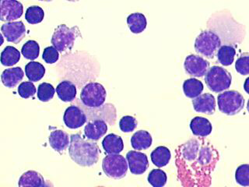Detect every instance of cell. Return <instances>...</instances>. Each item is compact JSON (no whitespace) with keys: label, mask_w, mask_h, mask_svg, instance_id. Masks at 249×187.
I'll return each instance as SVG.
<instances>
[{"label":"cell","mask_w":249,"mask_h":187,"mask_svg":"<svg viewBox=\"0 0 249 187\" xmlns=\"http://www.w3.org/2000/svg\"><path fill=\"white\" fill-rule=\"evenodd\" d=\"M185 71L189 75L202 77L206 75L210 69V62L196 55H189L184 62Z\"/></svg>","instance_id":"cell-9"},{"label":"cell","mask_w":249,"mask_h":187,"mask_svg":"<svg viewBox=\"0 0 249 187\" xmlns=\"http://www.w3.org/2000/svg\"><path fill=\"white\" fill-rule=\"evenodd\" d=\"M102 147L107 154H119L124 149V143L120 136L111 133L104 138Z\"/></svg>","instance_id":"cell-18"},{"label":"cell","mask_w":249,"mask_h":187,"mask_svg":"<svg viewBox=\"0 0 249 187\" xmlns=\"http://www.w3.org/2000/svg\"><path fill=\"white\" fill-rule=\"evenodd\" d=\"M20 59V53L13 46H6L1 53V62L5 66H13Z\"/></svg>","instance_id":"cell-27"},{"label":"cell","mask_w":249,"mask_h":187,"mask_svg":"<svg viewBox=\"0 0 249 187\" xmlns=\"http://www.w3.org/2000/svg\"><path fill=\"white\" fill-rule=\"evenodd\" d=\"M23 13L21 2L16 0H2L0 2V19L2 21L14 22L19 19Z\"/></svg>","instance_id":"cell-10"},{"label":"cell","mask_w":249,"mask_h":187,"mask_svg":"<svg viewBox=\"0 0 249 187\" xmlns=\"http://www.w3.org/2000/svg\"><path fill=\"white\" fill-rule=\"evenodd\" d=\"M80 36L78 27H69L66 24H60L54 29L51 42L60 53L71 50L76 38Z\"/></svg>","instance_id":"cell-3"},{"label":"cell","mask_w":249,"mask_h":187,"mask_svg":"<svg viewBox=\"0 0 249 187\" xmlns=\"http://www.w3.org/2000/svg\"><path fill=\"white\" fill-rule=\"evenodd\" d=\"M21 53L24 58L29 60H35L40 54V46L37 41L29 40L23 45Z\"/></svg>","instance_id":"cell-29"},{"label":"cell","mask_w":249,"mask_h":187,"mask_svg":"<svg viewBox=\"0 0 249 187\" xmlns=\"http://www.w3.org/2000/svg\"><path fill=\"white\" fill-rule=\"evenodd\" d=\"M217 103L221 112L228 115H234L243 109L245 98L237 91H227L218 95Z\"/></svg>","instance_id":"cell-5"},{"label":"cell","mask_w":249,"mask_h":187,"mask_svg":"<svg viewBox=\"0 0 249 187\" xmlns=\"http://www.w3.org/2000/svg\"><path fill=\"white\" fill-rule=\"evenodd\" d=\"M41 187H53V183H51L50 181H45V183L43 184Z\"/></svg>","instance_id":"cell-39"},{"label":"cell","mask_w":249,"mask_h":187,"mask_svg":"<svg viewBox=\"0 0 249 187\" xmlns=\"http://www.w3.org/2000/svg\"><path fill=\"white\" fill-rule=\"evenodd\" d=\"M107 131V125L103 119H94L86 125L84 134L88 140H98Z\"/></svg>","instance_id":"cell-15"},{"label":"cell","mask_w":249,"mask_h":187,"mask_svg":"<svg viewBox=\"0 0 249 187\" xmlns=\"http://www.w3.org/2000/svg\"><path fill=\"white\" fill-rule=\"evenodd\" d=\"M193 108L197 112L213 115L216 110V100L211 94H202L193 100Z\"/></svg>","instance_id":"cell-14"},{"label":"cell","mask_w":249,"mask_h":187,"mask_svg":"<svg viewBox=\"0 0 249 187\" xmlns=\"http://www.w3.org/2000/svg\"><path fill=\"white\" fill-rule=\"evenodd\" d=\"M54 87L49 83H42L37 88V97L42 102H48L53 99L54 95Z\"/></svg>","instance_id":"cell-32"},{"label":"cell","mask_w":249,"mask_h":187,"mask_svg":"<svg viewBox=\"0 0 249 187\" xmlns=\"http://www.w3.org/2000/svg\"><path fill=\"white\" fill-rule=\"evenodd\" d=\"M56 93L61 101L70 102L73 101L76 96V86L69 80H63L57 86Z\"/></svg>","instance_id":"cell-22"},{"label":"cell","mask_w":249,"mask_h":187,"mask_svg":"<svg viewBox=\"0 0 249 187\" xmlns=\"http://www.w3.org/2000/svg\"><path fill=\"white\" fill-rule=\"evenodd\" d=\"M231 74L226 69L214 66L209 69L205 76V82L209 89L216 93L228 89L231 84Z\"/></svg>","instance_id":"cell-4"},{"label":"cell","mask_w":249,"mask_h":187,"mask_svg":"<svg viewBox=\"0 0 249 187\" xmlns=\"http://www.w3.org/2000/svg\"><path fill=\"white\" fill-rule=\"evenodd\" d=\"M45 180L41 174L35 171H27L19 178V187H41Z\"/></svg>","instance_id":"cell-20"},{"label":"cell","mask_w":249,"mask_h":187,"mask_svg":"<svg viewBox=\"0 0 249 187\" xmlns=\"http://www.w3.org/2000/svg\"><path fill=\"white\" fill-rule=\"evenodd\" d=\"M235 179L239 185L249 187V164H244L237 168L235 172Z\"/></svg>","instance_id":"cell-33"},{"label":"cell","mask_w":249,"mask_h":187,"mask_svg":"<svg viewBox=\"0 0 249 187\" xmlns=\"http://www.w3.org/2000/svg\"><path fill=\"white\" fill-rule=\"evenodd\" d=\"M102 169L105 175L111 179L124 177L128 171V162L120 154H108L102 162Z\"/></svg>","instance_id":"cell-8"},{"label":"cell","mask_w":249,"mask_h":187,"mask_svg":"<svg viewBox=\"0 0 249 187\" xmlns=\"http://www.w3.org/2000/svg\"><path fill=\"white\" fill-rule=\"evenodd\" d=\"M147 179L153 187H163L167 183V174L163 170L157 168L150 171Z\"/></svg>","instance_id":"cell-30"},{"label":"cell","mask_w":249,"mask_h":187,"mask_svg":"<svg viewBox=\"0 0 249 187\" xmlns=\"http://www.w3.org/2000/svg\"><path fill=\"white\" fill-rule=\"evenodd\" d=\"M247 109H248V112H249V101H248Z\"/></svg>","instance_id":"cell-40"},{"label":"cell","mask_w":249,"mask_h":187,"mask_svg":"<svg viewBox=\"0 0 249 187\" xmlns=\"http://www.w3.org/2000/svg\"><path fill=\"white\" fill-rule=\"evenodd\" d=\"M220 159L217 150L204 137H194L178 147L175 164L183 187H210Z\"/></svg>","instance_id":"cell-1"},{"label":"cell","mask_w":249,"mask_h":187,"mask_svg":"<svg viewBox=\"0 0 249 187\" xmlns=\"http://www.w3.org/2000/svg\"><path fill=\"white\" fill-rule=\"evenodd\" d=\"M63 120L68 128L78 129L85 124L88 117L83 109L76 105H71L65 111Z\"/></svg>","instance_id":"cell-13"},{"label":"cell","mask_w":249,"mask_h":187,"mask_svg":"<svg viewBox=\"0 0 249 187\" xmlns=\"http://www.w3.org/2000/svg\"><path fill=\"white\" fill-rule=\"evenodd\" d=\"M137 127V120L134 117L125 115L120 119L119 127L121 131L124 132H130L135 131Z\"/></svg>","instance_id":"cell-35"},{"label":"cell","mask_w":249,"mask_h":187,"mask_svg":"<svg viewBox=\"0 0 249 187\" xmlns=\"http://www.w3.org/2000/svg\"><path fill=\"white\" fill-rule=\"evenodd\" d=\"M2 35L10 42L18 44L26 35V27L22 21L9 22L1 27Z\"/></svg>","instance_id":"cell-11"},{"label":"cell","mask_w":249,"mask_h":187,"mask_svg":"<svg viewBox=\"0 0 249 187\" xmlns=\"http://www.w3.org/2000/svg\"><path fill=\"white\" fill-rule=\"evenodd\" d=\"M235 69L241 75L249 74V54L245 53L237 58L235 62Z\"/></svg>","instance_id":"cell-36"},{"label":"cell","mask_w":249,"mask_h":187,"mask_svg":"<svg viewBox=\"0 0 249 187\" xmlns=\"http://www.w3.org/2000/svg\"><path fill=\"white\" fill-rule=\"evenodd\" d=\"M190 129L193 135L199 137H206L212 132V124L206 118L196 116L191 121Z\"/></svg>","instance_id":"cell-16"},{"label":"cell","mask_w":249,"mask_h":187,"mask_svg":"<svg viewBox=\"0 0 249 187\" xmlns=\"http://www.w3.org/2000/svg\"><path fill=\"white\" fill-rule=\"evenodd\" d=\"M127 162L131 173L142 175L149 167L147 156L142 152L130 150L126 154Z\"/></svg>","instance_id":"cell-12"},{"label":"cell","mask_w":249,"mask_h":187,"mask_svg":"<svg viewBox=\"0 0 249 187\" xmlns=\"http://www.w3.org/2000/svg\"><path fill=\"white\" fill-rule=\"evenodd\" d=\"M221 45L220 38L212 31H202L195 41V49L197 53L213 58L216 51L220 49Z\"/></svg>","instance_id":"cell-6"},{"label":"cell","mask_w":249,"mask_h":187,"mask_svg":"<svg viewBox=\"0 0 249 187\" xmlns=\"http://www.w3.org/2000/svg\"><path fill=\"white\" fill-rule=\"evenodd\" d=\"M127 23L130 31L134 34L141 33L147 25L146 17L141 13H133L128 16Z\"/></svg>","instance_id":"cell-25"},{"label":"cell","mask_w":249,"mask_h":187,"mask_svg":"<svg viewBox=\"0 0 249 187\" xmlns=\"http://www.w3.org/2000/svg\"><path fill=\"white\" fill-rule=\"evenodd\" d=\"M107 92L102 84L92 82L85 85L80 93L82 103L88 108H99L106 100Z\"/></svg>","instance_id":"cell-7"},{"label":"cell","mask_w":249,"mask_h":187,"mask_svg":"<svg viewBox=\"0 0 249 187\" xmlns=\"http://www.w3.org/2000/svg\"><path fill=\"white\" fill-rule=\"evenodd\" d=\"M37 90L35 84L31 81L23 82L18 87V94L23 98H29L36 94Z\"/></svg>","instance_id":"cell-34"},{"label":"cell","mask_w":249,"mask_h":187,"mask_svg":"<svg viewBox=\"0 0 249 187\" xmlns=\"http://www.w3.org/2000/svg\"><path fill=\"white\" fill-rule=\"evenodd\" d=\"M24 73L20 67L6 69L1 75V80L6 88H15L23 80Z\"/></svg>","instance_id":"cell-17"},{"label":"cell","mask_w":249,"mask_h":187,"mask_svg":"<svg viewBox=\"0 0 249 187\" xmlns=\"http://www.w3.org/2000/svg\"><path fill=\"white\" fill-rule=\"evenodd\" d=\"M45 18V12L38 6H32L27 8L25 19L31 24L41 23Z\"/></svg>","instance_id":"cell-31"},{"label":"cell","mask_w":249,"mask_h":187,"mask_svg":"<svg viewBox=\"0 0 249 187\" xmlns=\"http://www.w3.org/2000/svg\"><path fill=\"white\" fill-rule=\"evenodd\" d=\"M235 55V49L232 45H222L220 49H218V61L223 66H230L233 63Z\"/></svg>","instance_id":"cell-28"},{"label":"cell","mask_w":249,"mask_h":187,"mask_svg":"<svg viewBox=\"0 0 249 187\" xmlns=\"http://www.w3.org/2000/svg\"><path fill=\"white\" fill-rule=\"evenodd\" d=\"M153 139L150 132L140 131L135 132L131 138V145L135 150H146L151 146Z\"/></svg>","instance_id":"cell-21"},{"label":"cell","mask_w":249,"mask_h":187,"mask_svg":"<svg viewBox=\"0 0 249 187\" xmlns=\"http://www.w3.org/2000/svg\"><path fill=\"white\" fill-rule=\"evenodd\" d=\"M244 89H245V92H247V94H249V77H248L246 80H245V84H244Z\"/></svg>","instance_id":"cell-38"},{"label":"cell","mask_w":249,"mask_h":187,"mask_svg":"<svg viewBox=\"0 0 249 187\" xmlns=\"http://www.w3.org/2000/svg\"><path fill=\"white\" fill-rule=\"evenodd\" d=\"M59 58V53L54 46L47 47L44 49L43 52L42 58L49 64H53L54 62H56Z\"/></svg>","instance_id":"cell-37"},{"label":"cell","mask_w":249,"mask_h":187,"mask_svg":"<svg viewBox=\"0 0 249 187\" xmlns=\"http://www.w3.org/2000/svg\"><path fill=\"white\" fill-rule=\"evenodd\" d=\"M45 66L40 62L31 61L25 66V74L31 82H37L45 76Z\"/></svg>","instance_id":"cell-26"},{"label":"cell","mask_w":249,"mask_h":187,"mask_svg":"<svg viewBox=\"0 0 249 187\" xmlns=\"http://www.w3.org/2000/svg\"><path fill=\"white\" fill-rule=\"evenodd\" d=\"M150 157L154 166L158 168H162L169 163L171 154L168 148L164 146H160L152 151Z\"/></svg>","instance_id":"cell-23"},{"label":"cell","mask_w":249,"mask_h":187,"mask_svg":"<svg viewBox=\"0 0 249 187\" xmlns=\"http://www.w3.org/2000/svg\"><path fill=\"white\" fill-rule=\"evenodd\" d=\"M204 89L202 81L196 78H190L183 83V92L186 97L196 98L200 95Z\"/></svg>","instance_id":"cell-24"},{"label":"cell","mask_w":249,"mask_h":187,"mask_svg":"<svg viewBox=\"0 0 249 187\" xmlns=\"http://www.w3.org/2000/svg\"><path fill=\"white\" fill-rule=\"evenodd\" d=\"M49 144L55 151H64L70 147V141L69 135L62 131H54L51 132L49 137Z\"/></svg>","instance_id":"cell-19"},{"label":"cell","mask_w":249,"mask_h":187,"mask_svg":"<svg viewBox=\"0 0 249 187\" xmlns=\"http://www.w3.org/2000/svg\"><path fill=\"white\" fill-rule=\"evenodd\" d=\"M69 154L79 166L89 167L98 162L101 150L96 143L89 142L76 133L70 136Z\"/></svg>","instance_id":"cell-2"}]
</instances>
